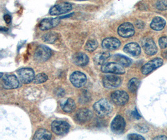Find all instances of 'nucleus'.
I'll list each match as a JSON object with an SVG mask.
<instances>
[{"label": "nucleus", "mask_w": 167, "mask_h": 140, "mask_svg": "<svg viewBox=\"0 0 167 140\" xmlns=\"http://www.w3.org/2000/svg\"><path fill=\"white\" fill-rule=\"evenodd\" d=\"M93 109L96 115L100 117H105L109 115L112 111V106L106 99H101L93 105Z\"/></svg>", "instance_id": "obj_1"}, {"label": "nucleus", "mask_w": 167, "mask_h": 140, "mask_svg": "<svg viewBox=\"0 0 167 140\" xmlns=\"http://www.w3.org/2000/svg\"><path fill=\"white\" fill-rule=\"evenodd\" d=\"M52 55V50L50 48L45 45H40L35 52L34 58L38 62H43L48 61Z\"/></svg>", "instance_id": "obj_2"}, {"label": "nucleus", "mask_w": 167, "mask_h": 140, "mask_svg": "<svg viewBox=\"0 0 167 140\" xmlns=\"http://www.w3.org/2000/svg\"><path fill=\"white\" fill-rule=\"evenodd\" d=\"M101 71L103 73L114 74H123L125 73V70L122 65L114 62L104 64L101 67Z\"/></svg>", "instance_id": "obj_3"}, {"label": "nucleus", "mask_w": 167, "mask_h": 140, "mask_svg": "<svg viewBox=\"0 0 167 140\" xmlns=\"http://www.w3.org/2000/svg\"><path fill=\"white\" fill-rule=\"evenodd\" d=\"M20 81L25 84H29L33 81L35 75V72L30 68H23L17 71Z\"/></svg>", "instance_id": "obj_4"}, {"label": "nucleus", "mask_w": 167, "mask_h": 140, "mask_svg": "<svg viewBox=\"0 0 167 140\" xmlns=\"http://www.w3.org/2000/svg\"><path fill=\"white\" fill-rule=\"evenodd\" d=\"M70 128V125L65 121L56 120L52 124V131L57 135H63L66 134L69 132Z\"/></svg>", "instance_id": "obj_5"}, {"label": "nucleus", "mask_w": 167, "mask_h": 140, "mask_svg": "<svg viewBox=\"0 0 167 140\" xmlns=\"http://www.w3.org/2000/svg\"><path fill=\"white\" fill-rule=\"evenodd\" d=\"M122 84V79L115 75H106L103 78V86L106 88H115Z\"/></svg>", "instance_id": "obj_6"}, {"label": "nucleus", "mask_w": 167, "mask_h": 140, "mask_svg": "<svg viewBox=\"0 0 167 140\" xmlns=\"http://www.w3.org/2000/svg\"><path fill=\"white\" fill-rule=\"evenodd\" d=\"M111 98L114 103L119 106L125 105L129 100L128 94L123 91H116L112 93Z\"/></svg>", "instance_id": "obj_7"}, {"label": "nucleus", "mask_w": 167, "mask_h": 140, "mask_svg": "<svg viewBox=\"0 0 167 140\" xmlns=\"http://www.w3.org/2000/svg\"><path fill=\"white\" fill-rule=\"evenodd\" d=\"M126 122L124 118L120 116H116L111 123L112 131L116 134H121L123 132L125 128Z\"/></svg>", "instance_id": "obj_8"}, {"label": "nucleus", "mask_w": 167, "mask_h": 140, "mask_svg": "<svg viewBox=\"0 0 167 140\" xmlns=\"http://www.w3.org/2000/svg\"><path fill=\"white\" fill-rule=\"evenodd\" d=\"M72 9V5L68 3H62L53 6L50 10V15H61L70 11Z\"/></svg>", "instance_id": "obj_9"}, {"label": "nucleus", "mask_w": 167, "mask_h": 140, "mask_svg": "<svg viewBox=\"0 0 167 140\" xmlns=\"http://www.w3.org/2000/svg\"><path fill=\"white\" fill-rule=\"evenodd\" d=\"M71 83L77 88H80L83 87L86 83V75L79 71L74 72L70 77Z\"/></svg>", "instance_id": "obj_10"}, {"label": "nucleus", "mask_w": 167, "mask_h": 140, "mask_svg": "<svg viewBox=\"0 0 167 140\" xmlns=\"http://www.w3.org/2000/svg\"><path fill=\"white\" fill-rule=\"evenodd\" d=\"M118 33L122 37H130L135 34L134 26L130 23H125L118 28Z\"/></svg>", "instance_id": "obj_11"}, {"label": "nucleus", "mask_w": 167, "mask_h": 140, "mask_svg": "<svg viewBox=\"0 0 167 140\" xmlns=\"http://www.w3.org/2000/svg\"><path fill=\"white\" fill-rule=\"evenodd\" d=\"M163 64V60L160 58L154 59L148 63L145 64L142 68V72L144 75H147L150 73L155 68H159Z\"/></svg>", "instance_id": "obj_12"}, {"label": "nucleus", "mask_w": 167, "mask_h": 140, "mask_svg": "<svg viewBox=\"0 0 167 140\" xmlns=\"http://www.w3.org/2000/svg\"><path fill=\"white\" fill-rule=\"evenodd\" d=\"M2 81L3 87L6 89H15L19 85L18 78L15 75H5Z\"/></svg>", "instance_id": "obj_13"}, {"label": "nucleus", "mask_w": 167, "mask_h": 140, "mask_svg": "<svg viewBox=\"0 0 167 140\" xmlns=\"http://www.w3.org/2000/svg\"><path fill=\"white\" fill-rule=\"evenodd\" d=\"M102 47L105 50L114 51L119 49L121 46L120 40L115 37H108L105 39L102 44Z\"/></svg>", "instance_id": "obj_14"}, {"label": "nucleus", "mask_w": 167, "mask_h": 140, "mask_svg": "<svg viewBox=\"0 0 167 140\" xmlns=\"http://www.w3.org/2000/svg\"><path fill=\"white\" fill-rule=\"evenodd\" d=\"M61 18H46L43 19L40 23V29L42 31H47L50 30L56 26L60 23Z\"/></svg>", "instance_id": "obj_15"}, {"label": "nucleus", "mask_w": 167, "mask_h": 140, "mask_svg": "<svg viewBox=\"0 0 167 140\" xmlns=\"http://www.w3.org/2000/svg\"><path fill=\"white\" fill-rule=\"evenodd\" d=\"M142 44L144 51L147 55L153 56L157 52V47L152 39L145 38L142 41Z\"/></svg>", "instance_id": "obj_16"}, {"label": "nucleus", "mask_w": 167, "mask_h": 140, "mask_svg": "<svg viewBox=\"0 0 167 140\" xmlns=\"http://www.w3.org/2000/svg\"><path fill=\"white\" fill-rule=\"evenodd\" d=\"M92 112L88 109H81L78 110L75 116V120L80 123H85L92 119Z\"/></svg>", "instance_id": "obj_17"}, {"label": "nucleus", "mask_w": 167, "mask_h": 140, "mask_svg": "<svg viewBox=\"0 0 167 140\" xmlns=\"http://www.w3.org/2000/svg\"><path fill=\"white\" fill-rule=\"evenodd\" d=\"M124 51L133 57H138L141 54L140 46L135 43H131L124 47Z\"/></svg>", "instance_id": "obj_18"}, {"label": "nucleus", "mask_w": 167, "mask_h": 140, "mask_svg": "<svg viewBox=\"0 0 167 140\" xmlns=\"http://www.w3.org/2000/svg\"><path fill=\"white\" fill-rule=\"evenodd\" d=\"M73 61L76 65L83 67L88 64L89 58L84 53L78 52L73 56Z\"/></svg>", "instance_id": "obj_19"}, {"label": "nucleus", "mask_w": 167, "mask_h": 140, "mask_svg": "<svg viewBox=\"0 0 167 140\" xmlns=\"http://www.w3.org/2000/svg\"><path fill=\"white\" fill-rule=\"evenodd\" d=\"M111 56V54L109 52H101L97 53L94 57V62L97 65H103L106 61H108Z\"/></svg>", "instance_id": "obj_20"}, {"label": "nucleus", "mask_w": 167, "mask_h": 140, "mask_svg": "<svg viewBox=\"0 0 167 140\" xmlns=\"http://www.w3.org/2000/svg\"><path fill=\"white\" fill-rule=\"evenodd\" d=\"M165 24L166 21L164 19L160 17H156L153 19L150 26L155 31H161L165 27Z\"/></svg>", "instance_id": "obj_21"}, {"label": "nucleus", "mask_w": 167, "mask_h": 140, "mask_svg": "<svg viewBox=\"0 0 167 140\" xmlns=\"http://www.w3.org/2000/svg\"><path fill=\"white\" fill-rule=\"evenodd\" d=\"M62 108L66 113H72L76 108V104L73 100L72 98H68L66 100L62 103Z\"/></svg>", "instance_id": "obj_22"}, {"label": "nucleus", "mask_w": 167, "mask_h": 140, "mask_svg": "<svg viewBox=\"0 0 167 140\" xmlns=\"http://www.w3.org/2000/svg\"><path fill=\"white\" fill-rule=\"evenodd\" d=\"M33 138L35 139L48 140L52 138V134L46 129H39L36 132Z\"/></svg>", "instance_id": "obj_23"}, {"label": "nucleus", "mask_w": 167, "mask_h": 140, "mask_svg": "<svg viewBox=\"0 0 167 140\" xmlns=\"http://www.w3.org/2000/svg\"><path fill=\"white\" fill-rule=\"evenodd\" d=\"M114 59L116 62L124 67H129L131 65V59L122 54H116L114 56Z\"/></svg>", "instance_id": "obj_24"}, {"label": "nucleus", "mask_w": 167, "mask_h": 140, "mask_svg": "<svg viewBox=\"0 0 167 140\" xmlns=\"http://www.w3.org/2000/svg\"><path fill=\"white\" fill-rule=\"evenodd\" d=\"M58 34L54 32H50L46 34H44L42 39L44 42L49 44H52L56 41L58 39Z\"/></svg>", "instance_id": "obj_25"}, {"label": "nucleus", "mask_w": 167, "mask_h": 140, "mask_svg": "<svg viewBox=\"0 0 167 140\" xmlns=\"http://www.w3.org/2000/svg\"><path fill=\"white\" fill-rule=\"evenodd\" d=\"M140 84V81L139 79H137L136 78H132L129 81V85H128L129 91L133 93L136 92L139 87Z\"/></svg>", "instance_id": "obj_26"}, {"label": "nucleus", "mask_w": 167, "mask_h": 140, "mask_svg": "<svg viewBox=\"0 0 167 140\" xmlns=\"http://www.w3.org/2000/svg\"><path fill=\"white\" fill-rule=\"evenodd\" d=\"M98 46V43L96 40L91 39L88 40L85 45V49L87 51L92 52L95 51Z\"/></svg>", "instance_id": "obj_27"}, {"label": "nucleus", "mask_w": 167, "mask_h": 140, "mask_svg": "<svg viewBox=\"0 0 167 140\" xmlns=\"http://www.w3.org/2000/svg\"><path fill=\"white\" fill-rule=\"evenodd\" d=\"M47 80H48V76L44 73H41V74H38L35 77V78L33 82L35 84H42L45 82Z\"/></svg>", "instance_id": "obj_28"}, {"label": "nucleus", "mask_w": 167, "mask_h": 140, "mask_svg": "<svg viewBox=\"0 0 167 140\" xmlns=\"http://www.w3.org/2000/svg\"><path fill=\"white\" fill-rule=\"evenodd\" d=\"M156 8L160 11L167 9V0H158L156 2Z\"/></svg>", "instance_id": "obj_29"}, {"label": "nucleus", "mask_w": 167, "mask_h": 140, "mask_svg": "<svg viewBox=\"0 0 167 140\" xmlns=\"http://www.w3.org/2000/svg\"><path fill=\"white\" fill-rule=\"evenodd\" d=\"M159 45L162 49H165L167 47V37H162L160 39Z\"/></svg>", "instance_id": "obj_30"}, {"label": "nucleus", "mask_w": 167, "mask_h": 140, "mask_svg": "<svg viewBox=\"0 0 167 140\" xmlns=\"http://www.w3.org/2000/svg\"><path fill=\"white\" fill-rule=\"evenodd\" d=\"M128 139H138V140L145 139V138L143 136H142L141 135H136V134L129 135V136H128Z\"/></svg>", "instance_id": "obj_31"}, {"label": "nucleus", "mask_w": 167, "mask_h": 140, "mask_svg": "<svg viewBox=\"0 0 167 140\" xmlns=\"http://www.w3.org/2000/svg\"><path fill=\"white\" fill-rule=\"evenodd\" d=\"M136 128L137 129V130L140 132H146L148 131V128L143 125H138L137 126H136Z\"/></svg>", "instance_id": "obj_32"}, {"label": "nucleus", "mask_w": 167, "mask_h": 140, "mask_svg": "<svg viewBox=\"0 0 167 140\" xmlns=\"http://www.w3.org/2000/svg\"><path fill=\"white\" fill-rule=\"evenodd\" d=\"M4 19H5V21H6V23L8 24L10 23L12 21V17L9 14H5L4 16Z\"/></svg>", "instance_id": "obj_33"}, {"label": "nucleus", "mask_w": 167, "mask_h": 140, "mask_svg": "<svg viewBox=\"0 0 167 140\" xmlns=\"http://www.w3.org/2000/svg\"><path fill=\"white\" fill-rule=\"evenodd\" d=\"M133 115L134 116V117L136 119H139L141 118V116L139 115V113H138V112H137L136 109H135V110L133 112Z\"/></svg>", "instance_id": "obj_34"}, {"label": "nucleus", "mask_w": 167, "mask_h": 140, "mask_svg": "<svg viewBox=\"0 0 167 140\" xmlns=\"http://www.w3.org/2000/svg\"><path fill=\"white\" fill-rule=\"evenodd\" d=\"M154 139H167V137L165 136H159L156 137Z\"/></svg>", "instance_id": "obj_35"}, {"label": "nucleus", "mask_w": 167, "mask_h": 140, "mask_svg": "<svg viewBox=\"0 0 167 140\" xmlns=\"http://www.w3.org/2000/svg\"><path fill=\"white\" fill-rule=\"evenodd\" d=\"M162 56H163V57H165V58H166V59H167V51H164V52H163V54H162Z\"/></svg>", "instance_id": "obj_36"}, {"label": "nucleus", "mask_w": 167, "mask_h": 140, "mask_svg": "<svg viewBox=\"0 0 167 140\" xmlns=\"http://www.w3.org/2000/svg\"><path fill=\"white\" fill-rule=\"evenodd\" d=\"M76 1H80V2H83V1H86V0H76Z\"/></svg>", "instance_id": "obj_37"}]
</instances>
